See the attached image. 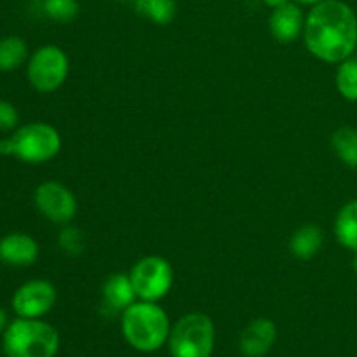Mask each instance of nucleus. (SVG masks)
Listing matches in <instances>:
<instances>
[{
  "instance_id": "1",
  "label": "nucleus",
  "mask_w": 357,
  "mask_h": 357,
  "mask_svg": "<svg viewBox=\"0 0 357 357\" xmlns=\"http://www.w3.org/2000/svg\"><path fill=\"white\" fill-rule=\"evenodd\" d=\"M305 45L316 58L326 63H342L357 45V16L342 0L316 3L305 17Z\"/></svg>"
},
{
  "instance_id": "2",
  "label": "nucleus",
  "mask_w": 357,
  "mask_h": 357,
  "mask_svg": "<svg viewBox=\"0 0 357 357\" xmlns=\"http://www.w3.org/2000/svg\"><path fill=\"white\" fill-rule=\"evenodd\" d=\"M169 333V317L155 302H135L122 312V335L136 351H159L167 342Z\"/></svg>"
},
{
  "instance_id": "3",
  "label": "nucleus",
  "mask_w": 357,
  "mask_h": 357,
  "mask_svg": "<svg viewBox=\"0 0 357 357\" xmlns=\"http://www.w3.org/2000/svg\"><path fill=\"white\" fill-rule=\"evenodd\" d=\"M61 150V136L45 122L21 126L9 138L0 139V155L16 157L28 164H42L54 159Z\"/></svg>"
},
{
  "instance_id": "4",
  "label": "nucleus",
  "mask_w": 357,
  "mask_h": 357,
  "mask_svg": "<svg viewBox=\"0 0 357 357\" xmlns=\"http://www.w3.org/2000/svg\"><path fill=\"white\" fill-rule=\"evenodd\" d=\"M2 349L7 357H54L59 335L44 321L17 317L3 333Z\"/></svg>"
},
{
  "instance_id": "5",
  "label": "nucleus",
  "mask_w": 357,
  "mask_h": 357,
  "mask_svg": "<svg viewBox=\"0 0 357 357\" xmlns=\"http://www.w3.org/2000/svg\"><path fill=\"white\" fill-rule=\"evenodd\" d=\"M167 345L173 357H211L215 351V324L206 314H187L171 328Z\"/></svg>"
},
{
  "instance_id": "6",
  "label": "nucleus",
  "mask_w": 357,
  "mask_h": 357,
  "mask_svg": "<svg viewBox=\"0 0 357 357\" xmlns=\"http://www.w3.org/2000/svg\"><path fill=\"white\" fill-rule=\"evenodd\" d=\"M26 73L38 93H52L68 77V58L58 45H44L31 54Z\"/></svg>"
},
{
  "instance_id": "7",
  "label": "nucleus",
  "mask_w": 357,
  "mask_h": 357,
  "mask_svg": "<svg viewBox=\"0 0 357 357\" xmlns=\"http://www.w3.org/2000/svg\"><path fill=\"white\" fill-rule=\"evenodd\" d=\"M132 286L138 298L145 302H159L169 293L173 284V268L162 257H145L132 267Z\"/></svg>"
},
{
  "instance_id": "8",
  "label": "nucleus",
  "mask_w": 357,
  "mask_h": 357,
  "mask_svg": "<svg viewBox=\"0 0 357 357\" xmlns=\"http://www.w3.org/2000/svg\"><path fill=\"white\" fill-rule=\"evenodd\" d=\"M56 303L54 286L44 279H33L21 284L13 295V310L17 317L38 319Z\"/></svg>"
},
{
  "instance_id": "9",
  "label": "nucleus",
  "mask_w": 357,
  "mask_h": 357,
  "mask_svg": "<svg viewBox=\"0 0 357 357\" xmlns=\"http://www.w3.org/2000/svg\"><path fill=\"white\" fill-rule=\"evenodd\" d=\"M35 206L52 223H68L77 213V201L72 192L58 181H45L35 188Z\"/></svg>"
},
{
  "instance_id": "10",
  "label": "nucleus",
  "mask_w": 357,
  "mask_h": 357,
  "mask_svg": "<svg viewBox=\"0 0 357 357\" xmlns=\"http://www.w3.org/2000/svg\"><path fill=\"white\" fill-rule=\"evenodd\" d=\"M278 340V326L267 317L251 321L241 333L239 349L244 357H264Z\"/></svg>"
},
{
  "instance_id": "11",
  "label": "nucleus",
  "mask_w": 357,
  "mask_h": 357,
  "mask_svg": "<svg viewBox=\"0 0 357 357\" xmlns=\"http://www.w3.org/2000/svg\"><path fill=\"white\" fill-rule=\"evenodd\" d=\"M38 258V244L23 232L7 234L0 239V261L10 267H30Z\"/></svg>"
},
{
  "instance_id": "12",
  "label": "nucleus",
  "mask_w": 357,
  "mask_h": 357,
  "mask_svg": "<svg viewBox=\"0 0 357 357\" xmlns=\"http://www.w3.org/2000/svg\"><path fill=\"white\" fill-rule=\"evenodd\" d=\"M271 33L274 35L275 40L288 44L298 38V35L303 31L305 26V17H303L302 9L296 3H284V6L274 9L268 20Z\"/></svg>"
},
{
  "instance_id": "13",
  "label": "nucleus",
  "mask_w": 357,
  "mask_h": 357,
  "mask_svg": "<svg viewBox=\"0 0 357 357\" xmlns=\"http://www.w3.org/2000/svg\"><path fill=\"white\" fill-rule=\"evenodd\" d=\"M136 291L132 281L126 274H114L103 284V302L112 310L124 312L129 305L136 302Z\"/></svg>"
},
{
  "instance_id": "14",
  "label": "nucleus",
  "mask_w": 357,
  "mask_h": 357,
  "mask_svg": "<svg viewBox=\"0 0 357 357\" xmlns=\"http://www.w3.org/2000/svg\"><path fill=\"white\" fill-rule=\"evenodd\" d=\"M323 230L316 225H303L293 234L289 241V250L300 260H310L323 248Z\"/></svg>"
},
{
  "instance_id": "15",
  "label": "nucleus",
  "mask_w": 357,
  "mask_h": 357,
  "mask_svg": "<svg viewBox=\"0 0 357 357\" xmlns=\"http://www.w3.org/2000/svg\"><path fill=\"white\" fill-rule=\"evenodd\" d=\"M338 243L351 251H357V199L347 202L335 220Z\"/></svg>"
},
{
  "instance_id": "16",
  "label": "nucleus",
  "mask_w": 357,
  "mask_h": 357,
  "mask_svg": "<svg viewBox=\"0 0 357 357\" xmlns=\"http://www.w3.org/2000/svg\"><path fill=\"white\" fill-rule=\"evenodd\" d=\"M28 56V45L17 35H9V37L0 38V70L2 72H10L16 70L24 63Z\"/></svg>"
},
{
  "instance_id": "17",
  "label": "nucleus",
  "mask_w": 357,
  "mask_h": 357,
  "mask_svg": "<svg viewBox=\"0 0 357 357\" xmlns=\"http://www.w3.org/2000/svg\"><path fill=\"white\" fill-rule=\"evenodd\" d=\"M335 153L338 159L349 167L357 169V129L354 128H340L335 131L331 138Z\"/></svg>"
},
{
  "instance_id": "18",
  "label": "nucleus",
  "mask_w": 357,
  "mask_h": 357,
  "mask_svg": "<svg viewBox=\"0 0 357 357\" xmlns=\"http://www.w3.org/2000/svg\"><path fill=\"white\" fill-rule=\"evenodd\" d=\"M136 10L157 24H167L176 16L174 0H135Z\"/></svg>"
},
{
  "instance_id": "19",
  "label": "nucleus",
  "mask_w": 357,
  "mask_h": 357,
  "mask_svg": "<svg viewBox=\"0 0 357 357\" xmlns=\"http://www.w3.org/2000/svg\"><path fill=\"white\" fill-rule=\"evenodd\" d=\"M337 89L345 100L357 101V59H345L337 72Z\"/></svg>"
},
{
  "instance_id": "20",
  "label": "nucleus",
  "mask_w": 357,
  "mask_h": 357,
  "mask_svg": "<svg viewBox=\"0 0 357 357\" xmlns=\"http://www.w3.org/2000/svg\"><path fill=\"white\" fill-rule=\"evenodd\" d=\"M80 6L77 0H44V13L54 21H72L79 14Z\"/></svg>"
},
{
  "instance_id": "21",
  "label": "nucleus",
  "mask_w": 357,
  "mask_h": 357,
  "mask_svg": "<svg viewBox=\"0 0 357 357\" xmlns=\"http://www.w3.org/2000/svg\"><path fill=\"white\" fill-rule=\"evenodd\" d=\"M59 248L70 257H79L84 251L82 232L75 227H65L59 234Z\"/></svg>"
},
{
  "instance_id": "22",
  "label": "nucleus",
  "mask_w": 357,
  "mask_h": 357,
  "mask_svg": "<svg viewBox=\"0 0 357 357\" xmlns=\"http://www.w3.org/2000/svg\"><path fill=\"white\" fill-rule=\"evenodd\" d=\"M20 115L16 107L6 100H0V131H10L17 126Z\"/></svg>"
},
{
  "instance_id": "23",
  "label": "nucleus",
  "mask_w": 357,
  "mask_h": 357,
  "mask_svg": "<svg viewBox=\"0 0 357 357\" xmlns=\"http://www.w3.org/2000/svg\"><path fill=\"white\" fill-rule=\"evenodd\" d=\"M7 326H9V317H7V312L6 310L0 307V335L6 333Z\"/></svg>"
},
{
  "instance_id": "24",
  "label": "nucleus",
  "mask_w": 357,
  "mask_h": 357,
  "mask_svg": "<svg viewBox=\"0 0 357 357\" xmlns=\"http://www.w3.org/2000/svg\"><path fill=\"white\" fill-rule=\"evenodd\" d=\"M291 2V0H265V3H267L268 7H272V9H278V7L284 6V3Z\"/></svg>"
},
{
  "instance_id": "25",
  "label": "nucleus",
  "mask_w": 357,
  "mask_h": 357,
  "mask_svg": "<svg viewBox=\"0 0 357 357\" xmlns=\"http://www.w3.org/2000/svg\"><path fill=\"white\" fill-rule=\"evenodd\" d=\"M298 3H305V6H316V3L324 2V0H296Z\"/></svg>"
},
{
  "instance_id": "26",
  "label": "nucleus",
  "mask_w": 357,
  "mask_h": 357,
  "mask_svg": "<svg viewBox=\"0 0 357 357\" xmlns=\"http://www.w3.org/2000/svg\"><path fill=\"white\" fill-rule=\"evenodd\" d=\"M357 253V251H356ZM354 271H356V274H357V255H356V258H354Z\"/></svg>"
}]
</instances>
